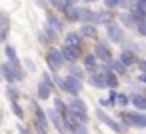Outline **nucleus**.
Masks as SVG:
<instances>
[{"label": "nucleus", "instance_id": "obj_42", "mask_svg": "<svg viewBox=\"0 0 146 134\" xmlns=\"http://www.w3.org/2000/svg\"><path fill=\"white\" fill-rule=\"evenodd\" d=\"M38 42H40L42 46H48V44H50V40H48V36H46L44 32H38Z\"/></svg>", "mask_w": 146, "mask_h": 134}, {"label": "nucleus", "instance_id": "obj_3", "mask_svg": "<svg viewBox=\"0 0 146 134\" xmlns=\"http://www.w3.org/2000/svg\"><path fill=\"white\" fill-rule=\"evenodd\" d=\"M44 60H46V66L50 68V72H52V74L60 72V70L64 68V64H66L64 52H62V48H58V46H50V48L46 50Z\"/></svg>", "mask_w": 146, "mask_h": 134}, {"label": "nucleus", "instance_id": "obj_11", "mask_svg": "<svg viewBox=\"0 0 146 134\" xmlns=\"http://www.w3.org/2000/svg\"><path fill=\"white\" fill-rule=\"evenodd\" d=\"M114 20H116V14H114V10H110V8H102V10H98L96 12V24L98 26H110V24H114Z\"/></svg>", "mask_w": 146, "mask_h": 134}, {"label": "nucleus", "instance_id": "obj_44", "mask_svg": "<svg viewBox=\"0 0 146 134\" xmlns=\"http://www.w3.org/2000/svg\"><path fill=\"white\" fill-rule=\"evenodd\" d=\"M136 66H138V70H140L142 74H146V58H142V56H140V60H138V64H136Z\"/></svg>", "mask_w": 146, "mask_h": 134}, {"label": "nucleus", "instance_id": "obj_22", "mask_svg": "<svg viewBox=\"0 0 146 134\" xmlns=\"http://www.w3.org/2000/svg\"><path fill=\"white\" fill-rule=\"evenodd\" d=\"M78 32L86 40H98V24H80Z\"/></svg>", "mask_w": 146, "mask_h": 134}, {"label": "nucleus", "instance_id": "obj_28", "mask_svg": "<svg viewBox=\"0 0 146 134\" xmlns=\"http://www.w3.org/2000/svg\"><path fill=\"white\" fill-rule=\"evenodd\" d=\"M68 74H72L74 78H78V80H82V82L88 80V72H86V68H84V66H78V64H72Z\"/></svg>", "mask_w": 146, "mask_h": 134}, {"label": "nucleus", "instance_id": "obj_26", "mask_svg": "<svg viewBox=\"0 0 146 134\" xmlns=\"http://www.w3.org/2000/svg\"><path fill=\"white\" fill-rule=\"evenodd\" d=\"M4 96L8 98V102H18L20 96H22V92H20V88L16 84H6L4 86Z\"/></svg>", "mask_w": 146, "mask_h": 134}, {"label": "nucleus", "instance_id": "obj_23", "mask_svg": "<svg viewBox=\"0 0 146 134\" xmlns=\"http://www.w3.org/2000/svg\"><path fill=\"white\" fill-rule=\"evenodd\" d=\"M84 36L76 30V32H66V36H64V44H68V46H78V48H82L84 46Z\"/></svg>", "mask_w": 146, "mask_h": 134}, {"label": "nucleus", "instance_id": "obj_6", "mask_svg": "<svg viewBox=\"0 0 146 134\" xmlns=\"http://www.w3.org/2000/svg\"><path fill=\"white\" fill-rule=\"evenodd\" d=\"M86 82L94 90H110L108 88V80H106V70H98V72L88 74V80Z\"/></svg>", "mask_w": 146, "mask_h": 134}, {"label": "nucleus", "instance_id": "obj_47", "mask_svg": "<svg viewBox=\"0 0 146 134\" xmlns=\"http://www.w3.org/2000/svg\"><path fill=\"white\" fill-rule=\"evenodd\" d=\"M84 4H94V2H98V0H82Z\"/></svg>", "mask_w": 146, "mask_h": 134}, {"label": "nucleus", "instance_id": "obj_2", "mask_svg": "<svg viewBox=\"0 0 146 134\" xmlns=\"http://www.w3.org/2000/svg\"><path fill=\"white\" fill-rule=\"evenodd\" d=\"M56 84H58V90L64 92V94H68L70 98L80 96V92H82V88H84V82L78 80V78H74L72 74H66V76H62V78H56Z\"/></svg>", "mask_w": 146, "mask_h": 134}, {"label": "nucleus", "instance_id": "obj_45", "mask_svg": "<svg viewBox=\"0 0 146 134\" xmlns=\"http://www.w3.org/2000/svg\"><path fill=\"white\" fill-rule=\"evenodd\" d=\"M136 82H140V84H144V86H146V74L138 72V76H136Z\"/></svg>", "mask_w": 146, "mask_h": 134}, {"label": "nucleus", "instance_id": "obj_10", "mask_svg": "<svg viewBox=\"0 0 146 134\" xmlns=\"http://www.w3.org/2000/svg\"><path fill=\"white\" fill-rule=\"evenodd\" d=\"M78 22L80 24H96V12L88 4L78 6Z\"/></svg>", "mask_w": 146, "mask_h": 134}, {"label": "nucleus", "instance_id": "obj_29", "mask_svg": "<svg viewBox=\"0 0 146 134\" xmlns=\"http://www.w3.org/2000/svg\"><path fill=\"white\" fill-rule=\"evenodd\" d=\"M42 32L48 36V40H50V44H54V42H58V38H60V32L56 30V28H52L48 22L44 24V28H42Z\"/></svg>", "mask_w": 146, "mask_h": 134}, {"label": "nucleus", "instance_id": "obj_39", "mask_svg": "<svg viewBox=\"0 0 146 134\" xmlns=\"http://www.w3.org/2000/svg\"><path fill=\"white\" fill-rule=\"evenodd\" d=\"M120 2L122 0H104V8H110V10L120 8Z\"/></svg>", "mask_w": 146, "mask_h": 134}, {"label": "nucleus", "instance_id": "obj_34", "mask_svg": "<svg viewBox=\"0 0 146 134\" xmlns=\"http://www.w3.org/2000/svg\"><path fill=\"white\" fill-rule=\"evenodd\" d=\"M10 110H12V114L16 116V120H24V118H26V112H24V108H22L18 102H10Z\"/></svg>", "mask_w": 146, "mask_h": 134}, {"label": "nucleus", "instance_id": "obj_14", "mask_svg": "<svg viewBox=\"0 0 146 134\" xmlns=\"http://www.w3.org/2000/svg\"><path fill=\"white\" fill-rule=\"evenodd\" d=\"M30 108H32V118L34 120H40V122H46L50 124V118H48V112L38 104V98H30Z\"/></svg>", "mask_w": 146, "mask_h": 134}, {"label": "nucleus", "instance_id": "obj_4", "mask_svg": "<svg viewBox=\"0 0 146 134\" xmlns=\"http://www.w3.org/2000/svg\"><path fill=\"white\" fill-rule=\"evenodd\" d=\"M96 56H98V60L104 64V62H110V60H114V54H112V46L106 42V40H94V50H92Z\"/></svg>", "mask_w": 146, "mask_h": 134}, {"label": "nucleus", "instance_id": "obj_1", "mask_svg": "<svg viewBox=\"0 0 146 134\" xmlns=\"http://www.w3.org/2000/svg\"><path fill=\"white\" fill-rule=\"evenodd\" d=\"M118 120L122 124H126L128 128H136V130H146V112H140V110H122L118 114Z\"/></svg>", "mask_w": 146, "mask_h": 134}, {"label": "nucleus", "instance_id": "obj_32", "mask_svg": "<svg viewBox=\"0 0 146 134\" xmlns=\"http://www.w3.org/2000/svg\"><path fill=\"white\" fill-rule=\"evenodd\" d=\"M106 80H108V88H120V76L116 72H108L106 70Z\"/></svg>", "mask_w": 146, "mask_h": 134}, {"label": "nucleus", "instance_id": "obj_30", "mask_svg": "<svg viewBox=\"0 0 146 134\" xmlns=\"http://www.w3.org/2000/svg\"><path fill=\"white\" fill-rule=\"evenodd\" d=\"M116 106L122 108V110H126L128 106H132V94L120 92V94H118V102H116Z\"/></svg>", "mask_w": 146, "mask_h": 134}, {"label": "nucleus", "instance_id": "obj_13", "mask_svg": "<svg viewBox=\"0 0 146 134\" xmlns=\"http://www.w3.org/2000/svg\"><path fill=\"white\" fill-rule=\"evenodd\" d=\"M118 60L126 66V68H132V66H136L138 64V60H140V56L134 52V50H128V48H122V52L118 54Z\"/></svg>", "mask_w": 146, "mask_h": 134}, {"label": "nucleus", "instance_id": "obj_36", "mask_svg": "<svg viewBox=\"0 0 146 134\" xmlns=\"http://www.w3.org/2000/svg\"><path fill=\"white\" fill-rule=\"evenodd\" d=\"M130 12L134 14V18H136L138 22H144V20H146V10H142V8H138V6H136V8H132Z\"/></svg>", "mask_w": 146, "mask_h": 134}, {"label": "nucleus", "instance_id": "obj_12", "mask_svg": "<svg viewBox=\"0 0 146 134\" xmlns=\"http://www.w3.org/2000/svg\"><path fill=\"white\" fill-rule=\"evenodd\" d=\"M46 22H48L52 28H56L60 34H62V32H64V28H66V20H64L56 10H48V12H46Z\"/></svg>", "mask_w": 146, "mask_h": 134}, {"label": "nucleus", "instance_id": "obj_19", "mask_svg": "<svg viewBox=\"0 0 146 134\" xmlns=\"http://www.w3.org/2000/svg\"><path fill=\"white\" fill-rule=\"evenodd\" d=\"M52 108H54L60 116L70 118V108H68V102H66L62 96H54V98H52Z\"/></svg>", "mask_w": 146, "mask_h": 134}, {"label": "nucleus", "instance_id": "obj_25", "mask_svg": "<svg viewBox=\"0 0 146 134\" xmlns=\"http://www.w3.org/2000/svg\"><path fill=\"white\" fill-rule=\"evenodd\" d=\"M4 56H6V62L16 64V66H22V62L18 58V52H16V48L12 44H4Z\"/></svg>", "mask_w": 146, "mask_h": 134}, {"label": "nucleus", "instance_id": "obj_40", "mask_svg": "<svg viewBox=\"0 0 146 134\" xmlns=\"http://www.w3.org/2000/svg\"><path fill=\"white\" fill-rule=\"evenodd\" d=\"M136 32H138L142 38H146V20H144V22H138V26H136Z\"/></svg>", "mask_w": 146, "mask_h": 134}, {"label": "nucleus", "instance_id": "obj_27", "mask_svg": "<svg viewBox=\"0 0 146 134\" xmlns=\"http://www.w3.org/2000/svg\"><path fill=\"white\" fill-rule=\"evenodd\" d=\"M50 126L52 124H46V122H40V120H34V118L30 122V128H32L34 134H50Z\"/></svg>", "mask_w": 146, "mask_h": 134}, {"label": "nucleus", "instance_id": "obj_21", "mask_svg": "<svg viewBox=\"0 0 146 134\" xmlns=\"http://www.w3.org/2000/svg\"><path fill=\"white\" fill-rule=\"evenodd\" d=\"M118 22H120L124 28H132V30H136V26H138V20H136L134 14L128 12V10H124V12L118 14Z\"/></svg>", "mask_w": 146, "mask_h": 134}, {"label": "nucleus", "instance_id": "obj_41", "mask_svg": "<svg viewBox=\"0 0 146 134\" xmlns=\"http://www.w3.org/2000/svg\"><path fill=\"white\" fill-rule=\"evenodd\" d=\"M24 68H26L28 72H36V64H34L30 58H26V60H24Z\"/></svg>", "mask_w": 146, "mask_h": 134}, {"label": "nucleus", "instance_id": "obj_33", "mask_svg": "<svg viewBox=\"0 0 146 134\" xmlns=\"http://www.w3.org/2000/svg\"><path fill=\"white\" fill-rule=\"evenodd\" d=\"M48 4H50V8H54L58 14H64L66 8H68V4L64 2V0H48Z\"/></svg>", "mask_w": 146, "mask_h": 134}, {"label": "nucleus", "instance_id": "obj_43", "mask_svg": "<svg viewBox=\"0 0 146 134\" xmlns=\"http://www.w3.org/2000/svg\"><path fill=\"white\" fill-rule=\"evenodd\" d=\"M34 2H36V6H38V8H42V10H46V12H48V8H50L48 0H34Z\"/></svg>", "mask_w": 146, "mask_h": 134}, {"label": "nucleus", "instance_id": "obj_46", "mask_svg": "<svg viewBox=\"0 0 146 134\" xmlns=\"http://www.w3.org/2000/svg\"><path fill=\"white\" fill-rule=\"evenodd\" d=\"M64 2H66L68 6H78V2H80V0H64Z\"/></svg>", "mask_w": 146, "mask_h": 134}, {"label": "nucleus", "instance_id": "obj_24", "mask_svg": "<svg viewBox=\"0 0 146 134\" xmlns=\"http://www.w3.org/2000/svg\"><path fill=\"white\" fill-rule=\"evenodd\" d=\"M132 94V108L146 112V92H130Z\"/></svg>", "mask_w": 146, "mask_h": 134}, {"label": "nucleus", "instance_id": "obj_48", "mask_svg": "<svg viewBox=\"0 0 146 134\" xmlns=\"http://www.w3.org/2000/svg\"><path fill=\"white\" fill-rule=\"evenodd\" d=\"M116 134H128V132H116Z\"/></svg>", "mask_w": 146, "mask_h": 134}, {"label": "nucleus", "instance_id": "obj_37", "mask_svg": "<svg viewBox=\"0 0 146 134\" xmlns=\"http://www.w3.org/2000/svg\"><path fill=\"white\" fill-rule=\"evenodd\" d=\"M122 48H128V50H134L136 54H140V52H142V46H140V44H136V42H132V40H128V42H124V44H122Z\"/></svg>", "mask_w": 146, "mask_h": 134}, {"label": "nucleus", "instance_id": "obj_8", "mask_svg": "<svg viewBox=\"0 0 146 134\" xmlns=\"http://www.w3.org/2000/svg\"><path fill=\"white\" fill-rule=\"evenodd\" d=\"M58 88H54V86H50L48 82H44L42 78L38 80V84H36V98L38 100H42V102H46V100H50L52 98V94L56 92Z\"/></svg>", "mask_w": 146, "mask_h": 134}, {"label": "nucleus", "instance_id": "obj_9", "mask_svg": "<svg viewBox=\"0 0 146 134\" xmlns=\"http://www.w3.org/2000/svg\"><path fill=\"white\" fill-rule=\"evenodd\" d=\"M82 66L86 68V72H88V74L102 70V62L98 60V56H96L94 52H88V54H84V58H82Z\"/></svg>", "mask_w": 146, "mask_h": 134}, {"label": "nucleus", "instance_id": "obj_15", "mask_svg": "<svg viewBox=\"0 0 146 134\" xmlns=\"http://www.w3.org/2000/svg\"><path fill=\"white\" fill-rule=\"evenodd\" d=\"M102 70L116 72L118 76H128V70H130V68H126L118 58H114V60H110V62H104V64H102Z\"/></svg>", "mask_w": 146, "mask_h": 134}, {"label": "nucleus", "instance_id": "obj_38", "mask_svg": "<svg viewBox=\"0 0 146 134\" xmlns=\"http://www.w3.org/2000/svg\"><path fill=\"white\" fill-rule=\"evenodd\" d=\"M72 124H74V122H72ZM72 134H90V130H88V126H84V124H74Z\"/></svg>", "mask_w": 146, "mask_h": 134}, {"label": "nucleus", "instance_id": "obj_7", "mask_svg": "<svg viewBox=\"0 0 146 134\" xmlns=\"http://www.w3.org/2000/svg\"><path fill=\"white\" fill-rule=\"evenodd\" d=\"M60 48H62V52H64V58H66V64H68V66L78 64V62L84 58V52H82V48H78V46H68V44H64V46H60Z\"/></svg>", "mask_w": 146, "mask_h": 134}, {"label": "nucleus", "instance_id": "obj_5", "mask_svg": "<svg viewBox=\"0 0 146 134\" xmlns=\"http://www.w3.org/2000/svg\"><path fill=\"white\" fill-rule=\"evenodd\" d=\"M106 36H108V40H112V44H124L126 42V30L122 24H116V22L106 26Z\"/></svg>", "mask_w": 146, "mask_h": 134}, {"label": "nucleus", "instance_id": "obj_18", "mask_svg": "<svg viewBox=\"0 0 146 134\" xmlns=\"http://www.w3.org/2000/svg\"><path fill=\"white\" fill-rule=\"evenodd\" d=\"M118 94H120V90L110 88V90H108V96L98 100V106H100V108H114L116 102H118Z\"/></svg>", "mask_w": 146, "mask_h": 134}, {"label": "nucleus", "instance_id": "obj_20", "mask_svg": "<svg viewBox=\"0 0 146 134\" xmlns=\"http://www.w3.org/2000/svg\"><path fill=\"white\" fill-rule=\"evenodd\" d=\"M0 74L6 84H16V76H14V66L10 62H2L0 64Z\"/></svg>", "mask_w": 146, "mask_h": 134}, {"label": "nucleus", "instance_id": "obj_31", "mask_svg": "<svg viewBox=\"0 0 146 134\" xmlns=\"http://www.w3.org/2000/svg\"><path fill=\"white\" fill-rule=\"evenodd\" d=\"M80 6V4H78ZM78 6H68L66 12L62 14L66 22H78Z\"/></svg>", "mask_w": 146, "mask_h": 134}, {"label": "nucleus", "instance_id": "obj_17", "mask_svg": "<svg viewBox=\"0 0 146 134\" xmlns=\"http://www.w3.org/2000/svg\"><path fill=\"white\" fill-rule=\"evenodd\" d=\"M8 34H10V16L8 12L0 14V42H8Z\"/></svg>", "mask_w": 146, "mask_h": 134}, {"label": "nucleus", "instance_id": "obj_16", "mask_svg": "<svg viewBox=\"0 0 146 134\" xmlns=\"http://www.w3.org/2000/svg\"><path fill=\"white\" fill-rule=\"evenodd\" d=\"M68 108H70V114H88V104L80 96L70 98L68 100Z\"/></svg>", "mask_w": 146, "mask_h": 134}, {"label": "nucleus", "instance_id": "obj_35", "mask_svg": "<svg viewBox=\"0 0 146 134\" xmlns=\"http://www.w3.org/2000/svg\"><path fill=\"white\" fill-rule=\"evenodd\" d=\"M70 120H72L74 124H84V126H88L90 116H88V114H70Z\"/></svg>", "mask_w": 146, "mask_h": 134}]
</instances>
